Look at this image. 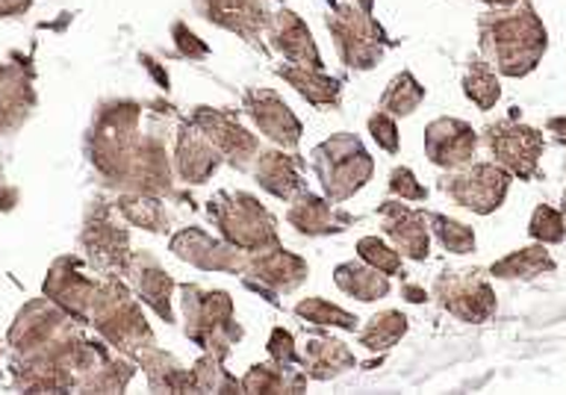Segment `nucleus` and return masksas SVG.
<instances>
[{
  "instance_id": "nucleus-1",
  "label": "nucleus",
  "mask_w": 566,
  "mask_h": 395,
  "mask_svg": "<svg viewBox=\"0 0 566 395\" xmlns=\"http://www.w3.org/2000/svg\"><path fill=\"white\" fill-rule=\"evenodd\" d=\"M478 44L502 77H528L548 51V30L528 0L516 7L490 9L478 18Z\"/></svg>"
},
{
  "instance_id": "nucleus-2",
  "label": "nucleus",
  "mask_w": 566,
  "mask_h": 395,
  "mask_svg": "<svg viewBox=\"0 0 566 395\" xmlns=\"http://www.w3.org/2000/svg\"><path fill=\"white\" fill-rule=\"evenodd\" d=\"M142 110L130 97L101 101L86 133V154L106 186L127 189L142 148Z\"/></svg>"
},
{
  "instance_id": "nucleus-3",
  "label": "nucleus",
  "mask_w": 566,
  "mask_h": 395,
  "mask_svg": "<svg viewBox=\"0 0 566 395\" xmlns=\"http://www.w3.org/2000/svg\"><path fill=\"white\" fill-rule=\"evenodd\" d=\"M180 308H184V334L203 352L228 361L233 345L242 340V325L237 322V308L224 290H201L198 283L180 287Z\"/></svg>"
},
{
  "instance_id": "nucleus-4",
  "label": "nucleus",
  "mask_w": 566,
  "mask_h": 395,
  "mask_svg": "<svg viewBox=\"0 0 566 395\" xmlns=\"http://www.w3.org/2000/svg\"><path fill=\"white\" fill-rule=\"evenodd\" d=\"M88 325L95 328L115 352L127 354V357H136L142 349L157 345L148 319L142 313V304L133 299L130 287L118 278L101 281L97 299L88 313Z\"/></svg>"
},
{
  "instance_id": "nucleus-5",
  "label": "nucleus",
  "mask_w": 566,
  "mask_h": 395,
  "mask_svg": "<svg viewBox=\"0 0 566 395\" xmlns=\"http://www.w3.org/2000/svg\"><path fill=\"white\" fill-rule=\"evenodd\" d=\"M322 193L331 204H343L360 193L375 175V159L354 133H334L310 150Z\"/></svg>"
},
{
  "instance_id": "nucleus-6",
  "label": "nucleus",
  "mask_w": 566,
  "mask_h": 395,
  "mask_svg": "<svg viewBox=\"0 0 566 395\" xmlns=\"http://www.w3.org/2000/svg\"><path fill=\"white\" fill-rule=\"evenodd\" d=\"M207 216L216 221L221 239L242 248L245 254H256L263 248L281 246L277 219L265 210L260 198L248 193H216L207 201Z\"/></svg>"
},
{
  "instance_id": "nucleus-7",
  "label": "nucleus",
  "mask_w": 566,
  "mask_h": 395,
  "mask_svg": "<svg viewBox=\"0 0 566 395\" xmlns=\"http://www.w3.org/2000/svg\"><path fill=\"white\" fill-rule=\"evenodd\" d=\"M325 27L343 65L352 71H371L380 65L389 48V35L371 12L357 7L354 0L334 3V9L325 15Z\"/></svg>"
},
{
  "instance_id": "nucleus-8",
  "label": "nucleus",
  "mask_w": 566,
  "mask_h": 395,
  "mask_svg": "<svg viewBox=\"0 0 566 395\" xmlns=\"http://www.w3.org/2000/svg\"><path fill=\"white\" fill-rule=\"evenodd\" d=\"M83 322L69 316L60 304L51 299H35L18 310L15 322L9 328L7 345L15 352V357H35V354H48L69 343L71 336L80 334Z\"/></svg>"
},
{
  "instance_id": "nucleus-9",
  "label": "nucleus",
  "mask_w": 566,
  "mask_h": 395,
  "mask_svg": "<svg viewBox=\"0 0 566 395\" xmlns=\"http://www.w3.org/2000/svg\"><path fill=\"white\" fill-rule=\"evenodd\" d=\"M484 145L493 154V163H499L511 177L534 180L539 175V157L546 150V136L537 127L522 124L516 113L502 122L486 124Z\"/></svg>"
},
{
  "instance_id": "nucleus-10",
  "label": "nucleus",
  "mask_w": 566,
  "mask_h": 395,
  "mask_svg": "<svg viewBox=\"0 0 566 395\" xmlns=\"http://www.w3.org/2000/svg\"><path fill=\"white\" fill-rule=\"evenodd\" d=\"M511 180L513 177L499 163H469V166L442 177L440 189L463 210H472L475 216H490L507 201Z\"/></svg>"
},
{
  "instance_id": "nucleus-11",
  "label": "nucleus",
  "mask_w": 566,
  "mask_h": 395,
  "mask_svg": "<svg viewBox=\"0 0 566 395\" xmlns=\"http://www.w3.org/2000/svg\"><path fill=\"white\" fill-rule=\"evenodd\" d=\"M433 299L440 301L446 313L460 322H469V325H484L495 316V308H499L493 287L478 269L440 272V278L433 281Z\"/></svg>"
},
{
  "instance_id": "nucleus-12",
  "label": "nucleus",
  "mask_w": 566,
  "mask_h": 395,
  "mask_svg": "<svg viewBox=\"0 0 566 395\" xmlns=\"http://www.w3.org/2000/svg\"><path fill=\"white\" fill-rule=\"evenodd\" d=\"M80 248L86 251L88 263L106 278H118L124 272V263L130 257V233L115 221L113 204L101 201L86 212Z\"/></svg>"
},
{
  "instance_id": "nucleus-13",
  "label": "nucleus",
  "mask_w": 566,
  "mask_h": 395,
  "mask_svg": "<svg viewBox=\"0 0 566 395\" xmlns=\"http://www.w3.org/2000/svg\"><path fill=\"white\" fill-rule=\"evenodd\" d=\"M189 122L212 142V148L219 150L224 163H230L237 171H251L260 154V139L239 122L237 113L221 106H195Z\"/></svg>"
},
{
  "instance_id": "nucleus-14",
  "label": "nucleus",
  "mask_w": 566,
  "mask_h": 395,
  "mask_svg": "<svg viewBox=\"0 0 566 395\" xmlns=\"http://www.w3.org/2000/svg\"><path fill=\"white\" fill-rule=\"evenodd\" d=\"M310 266L304 257L292 254L283 246H272L248 254V266L242 272V283L248 290L260 292L269 304H277V295L295 292L307 281Z\"/></svg>"
},
{
  "instance_id": "nucleus-15",
  "label": "nucleus",
  "mask_w": 566,
  "mask_h": 395,
  "mask_svg": "<svg viewBox=\"0 0 566 395\" xmlns=\"http://www.w3.org/2000/svg\"><path fill=\"white\" fill-rule=\"evenodd\" d=\"M192 7L207 24L263 48L265 27L272 21V0H192Z\"/></svg>"
},
{
  "instance_id": "nucleus-16",
  "label": "nucleus",
  "mask_w": 566,
  "mask_h": 395,
  "mask_svg": "<svg viewBox=\"0 0 566 395\" xmlns=\"http://www.w3.org/2000/svg\"><path fill=\"white\" fill-rule=\"evenodd\" d=\"M171 254L184 263L201 269V272H228L242 274L248 266V254L242 248L230 246L228 239H216L203 228L177 230L171 242Z\"/></svg>"
},
{
  "instance_id": "nucleus-17",
  "label": "nucleus",
  "mask_w": 566,
  "mask_h": 395,
  "mask_svg": "<svg viewBox=\"0 0 566 395\" xmlns=\"http://www.w3.org/2000/svg\"><path fill=\"white\" fill-rule=\"evenodd\" d=\"M242 110L254 122L256 131L263 133L269 142H274L277 148H298L304 124H301L298 115L292 113L290 104L277 92H272V89H245Z\"/></svg>"
},
{
  "instance_id": "nucleus-18",
  "label": "nucleus",
  "mask_w": 566,
  "mask_h": 395,
  "mask_svg": "<svg viewBox=\"0 0 566 395\" xmlns=\"http://www.w3.org/2000/svg\"><path fill=\"white\" fill-rule=\"evenodd\" d=\"M44 299H51L53 304H60L69 316H74L77 322L88 325V313H92V304L97 299V290H101V281L88 278L83 269H80L77 257H60L56 263L51 266V272L44 278Z\"/></svg>"
},
{
  "instance_id": "nucleus-19",
  "label": "nucleus",
  "mask_w": 566,
  "mask_h": 395,
  "mask_svg": "<svg viewBox=\"0 0 566 395\" xmlns=\"http://www.w3.org/2000/svg\"><path fill=\"white\" fill-rule=\"evenodd\" d=\"M424 154L431 159V166L446 168V171H458V168L475 163V127L460 118H433L424 127Z\"/></svg>"
},
{
  "instance_id": "nucleus-20",
  "label": "nucleus",
  "mask_w": 566,
  "mask_h": 395,
  "mask_svg": "<svg viewBox=\"0 0 566 395\" xmlns=\"http://www.w3.org/2000/svg\"><path fill=\"white\" fill-rule=\"evenodd\" d=\"M380 228L392 239V248L407 260L424 263L431 254V230L424 210L407 207L401 201H384L378 207Z\"/></svg>"
},
{
  "instance_id": "nucleus-21",
  "label": "nucleus",
  "mask_w": 566,
  "mask_h": 395,
  "mask_svg": "<svg viewBox=\"0 0 566 395\" xmlns=\"http://www.w3.org/2000/svg\"><path fill=\"white\" fill-rule=\"evenodd\" d=\"M122 274L127 287L136 292V299L145 301L163 322H175V310H171L175 281H171V274L163 269L157 257L150 251H130Z\"/></svg>"
},
{
  "instance_id": "nucleus-22",
  "label": "nucleus",
  "mask_w": 566,
  "mask_h": 395,
  "mask_svg": "<svg viewBox=\"0 0 566 395\" xmlns=\"http://www.w3.org/2000/svg\"><path fill=\"white\" fill-rule=\"evenodd\" d=\"M265 39L274 51L286 56L292 65H310V69H325L322 51H318L316 39L310 33L307 21L292 12V9H274L272 21L265 27Z\"/></svg>"
},
{
  "instance_id": "nucleus-23",
  "label": "nucleus",
  "mask_w": 566,
  "mask_h": 395,
  "mask_svg": "<svg viewBox=\"0 0 566 395\" xmlns=\"http://www.w3.org/2000/svg\"><path fill=\"white\" fill-rule=\"evenodd\" d=\"M221 163H224V159H221L219 150L212 148V142L207 139L189 118H184V122L177 124L175 168L177 177H180L184 184H207V180L219 171Z\"/></svg>"
},
{
  "instance_id": "nucleus-24",
  "label": "nucleus",
  "mask_w": 566,
  "mask_h": 395,
  "mask_svg": "<svg viewBox=\"0 0 566 395\" xmlns=\"http://www.w3.org/2000/svg\"><path fill=\"white\" fill-rule=\"evenodd\" d=\"M286 221L298 230L301 237H334V233L352 228L354 216L327 201L325 195H313L310 189H304L292 198Z\"/></svg>"
},
{
  "instance_id": "nucleus-25",
  "label": "nucleus",
  "mask_w": 566,
  "mask_h": 395,
  "mask_svg": "<svg viewBox=\"0 0 566 395\" xmlns=\"http://www.w3.org/2000/svg\"><path fill=\"white\" fill-rule=\"evenodd\" d=\"M301 157L295 150L286 148H272V150H260L251 166V175L265 193L281 198V201H292L295 195H301L307 189L304 177H301Z\"/></svg>"
},
{
  "instance_id": "nucleus-26",
  "label": "nucleus",
  "mask_w": 566,
  "mask_h": 395,
  "mask_svg": "<svg viewBox=\"0 0 566 395\" xmlns=\"http://www.w3.org/2000/svg\"><path fill=\"white\" fill-rule=\"evenodd\" d=\"M33 74L24 71V65L0 62V136L15 133L33 115Z\"/></svg>"
},
{
  "instance_id": "nucleus-27",
  "label": "nucleus",
  "mask_w": 566,
  "mask_h": 395,
  "mask_svg": "<svg viewBox=\"0 0 566 395\" xmlns=\"http://www.w3.org/2000/svg\"><path fill=\"white\" fill-rule=\"evenodd\" d=\"M301 370L313 381H331L345 375L348 370L357 366V357L345 343L334 336H310L307 349L301 354Z\"/></svg>"
},
{
  "instance_id": "nucleus-28",
  "label": "nucleus",
  "mask_w": 566,
  "mask_h": 395,
  "mask_svg": "<svg viewBox=\"0 0 566 395\" xmlns=\"http://www.w3.org/2000/svg\"><path fill=\"white\" fill-rule=\"evenodd\" d=\"M274 74L283 83H290L307 104L331 106V110L343 104V83L325 74V69H310V65H292L290 62V65H281Z\"/></svg>"
},
{
  "instance_id": "nucleus-29",
  "label": "nucleus",
  "mask_w": 566,
  "mask_h": 395,
  "mask_svg": "<svg viewBox=\"0 0 566 395\" xmlns=\"http://www.w3.org/2000/svg\"><path fill=\"white\" fill-rule=\"evenodd\" d=\"M133 361L139 363L148 375V387L154 393H192V375L175 354L163 352L157 345L142 349Z\"/></svg>"
},
{
  "instance_id": "nucleus-30",
  "label": "nucleus",
  "mask_w": 566,
  "mask_h": 395,
  "mask_svg": "<svg viewBox=\"0 0 566 395\" xmlns=\"http://www.w3.org/2000/svg\"><path fill=\"white\" fill-rule=\"evenodd\" d=\"M115 212L133 228L148 230V233H168L171 230V216L163 207V198L145 193H124L115 198Z\"/></svg>"
},
{
  "instance_id": "nucleus-31",
  "label": "nucleus",
  "mask_w": 566,
  "mask_h": 395,
  "mask_svg": "<svg viewBox=\"0 0 566 395\" xmlns=\"http://www.w3.org/2000/svg\"><path fill=\"white\" fill-rule=\"evenodd\" d=\"M334 283L345 292V295H352V299L357 301H366V304L387 299L389 290H392V283H389L387 274L378 272V269H371V266H366L363 260L360 263H354L352 260V263L336 266Z\"/></svg>"
},
{
  "instance_id": "nucleus-32",
  "label": "nucleus",
  "mask_w": 566,
  "mask_h": 395,
  "mask_svg": "<svg viewBox=\"0 0 566 395\" xmlns=\"http://www.w3.org/2000/svg\"><path fill=\"white\" fill-rule=\"evenodd\" d=\"M557 263L552 260V254L546 251L543 242L528 248H520V251H511L502 260H495L490 266V274L495 281H531V278H539V274L555 272Z\"/></svg>"
},
{
  "instance_id": "nucleus-33",
  "label": "nucleus",
  "mask_w": 566,
  "mask_h": 395,
  "mask_svg": "<svg viewBox=\"0 0 566 395\" xmlns=\"http://www.w3.org/2000/svg\"><path fill=\"white\" fill-rule=\"evenodd\" d=\"M304 370H283L277 363H254L239 381L242 393H301L307 387Z\"/></svg>"
},
{
  "instance_id": "nucleus-34",
  "label": "nucleus",
  "mask_w": 566,
  "mask_h": 395,
  "mask_svg": "<svg viewBox=\"0 0 566 395\" xmlns=\"http://www.w3.org/2000/svg\"><path fill=\"white\" fill-rule=\"evenodd\" d=\"M424 86L419 83V80L413 77V71H398L396 77L389 80L387 89H384V95H380V110L389 115H401V118H407V115H413L419 106H422L424 101Z\"/></svg>"
},
{
  "instance_id": "nucleus-35",
  "label": "nucleus",
  "mask_w": 566,
  "mask_h": 395,
  "mask_svg": "<svg viewBox=\"0 0 566 395\" xmlns=\"http://www.w3.org/2000/svg\"><path fill=\"white\" fill-rule=\"evenodd\" d=\"M463 95H467L481 113H490V110H495V104H499V97H502V83H499L493 65H490L484 56H472V60H469L467 77H463Z\"/></svg>"
},
{
  "instance_id": "nucleus-36",
  "label": "nucleus",
  "mask_w": 566,
  "mask_h": 395,
  "mask_svg": "<svg viewBox=\"0 0 566 395\" xmlns=\"http://www.w3.org/2000/svg\"><path fill=\"white\" fill-rule=\"evenodd\" d=\"M407 328L410 325L401 310H384L366 322V328L357 334V343L366 345L369 352H389L407 334Z\"/></svg>"
},
{
  "instance_id": "nucleus-37",
  "label": "nucleus",
  "mask_w": 566,
  "mask_h": 395,
  "mask_svg": "<svg viewBox=\"0 0 566 395\" xmlns=\"http://www.w3.org/2000/svg\"><path fill=\"white\" fill-rule=\"evenodd\" d=\"M424 216H428V230L446 251H451V254H472L475 251V230L469 225L451 219V216H442V212L424 210Z\"/></svg>"
},
{
  "instance_id": "nucleus-38",
  "label": "nucleus",
  "mask_w": 566,
  "mask_h": 395,
  "mask_svg": "<svg viewBox=\"0 0 566 395\" xmlns=\"http://www.w3.org/2000/svg\"><path fill=\"white\" fill-rule=\"evenodd\" d=\"M292 313L298 319H304V322H310V325L339 328V331H352V334L357 331V322H360L354 313L336 308V304H331V301L325 299H301L298 304L292 308Z\"/></svg>"
},
{
  "instance_id": "nucleus-39",
  "label": "nucleus",
  "mask_w": 566,
  "mask_h": 395,
  "mask_svg": "<svg viewBox=\"0 0 566 395\" xmlns=\"http://www.w3.org/2000/svg\"><path fill=\"white\" fill-rule=\"evenodd\" d=\"M221 363L224 361L203 352L201 361L189 370V375H192V393H237L239 381Z\"/></svg>"
},
{
  "instance_id": "nucleus-40",
  "label": "nucleus",
  "mask_w": 566,
  "mask_h": 395,
  "mask_svg": "<svg viewBox=\"0 0 566 395\" xmlns=\"http://www.w3.org/2000/svg\"><path fill=\"white\" fill-rule=\"evenodd\" d=\"M357 257H360L366 266H371V269H378V272L387 274V278H392V274H405V263H401L405 257L378 237H363L360 242H357Z\"/></svg>"
},
{
  "instance_id": "nucleus-41",
  "label": "nucleus",
  "mask_w": 566,
  "mask_h": 395,
  "mask_svg": "<svg viewBox=\"0 0 566 395\" xmlns=\"http://www.w3.org/2000/svg\"><path fill=\"white\" fill-rule=\"evenodd\" d=\"M528 237L534 239V242H543V246H560L566 239L564 212L555 210V207H548V204H539L537 210L531 212Z\"/></svg>"
},
{
  "instance_id": "nucleus-42",
  "label": "nucleus",
  "mask_w": 566,
  "mask_h": 395,
  "mask_svg": "<svg viewBox=\"0 0 566 395\" xmlns=\"http://www.w3.org/2000/svg\"><path fill=\"white\" fill-rule=\"evenodd\" d=\"M133 372L136 370H133L130 363L122 361V357H113L104 370L97 372L95 378L88 381L83 393H122V389L130 384Z\"/></svg>"
},
{
  "instance_id": "nucleus-43",
  "label": "nucleus",
  "mask_w": 566,
  "mask_h": 395,
  "mask_svg": "<svg viewBox=\"0 0 566 395\" xmlns=\"http://www.w3.org/2000/svg\"><path fill=\"white\" fill-rule=\"evenodd\" d=\"M369 133L371 139L378 142V148H384L387 154H398V148H401V136H398L396 115L384 113V110L369 115Z\"/></svg>"
},
{
  "instance_id": "nucleus-44",
  "label": "nucleus",
  "mask_w": 566,
  "mask_h": 395,
  "mask_svg": "<svg viewBox=\"0 0 566 395\" xmlns=\"http://www.w3.org/2000/svg\"><path fill=\"white\" fill-rule=\"evenodd\" d=\"M171 39H175L177 56H184V60L195 62V60H207L210 56V44L198 39V35L184 24V21H175L171 24Z\"/></svg>"
},
{
  "instance_id": "nucleus-45",
  "label": "nucleus",
  "mask_w": 566,
  "mask_h": 395,
  "mask_svg": "<svg viewBox=\"0 0 566 395\" xmlns=\"http://www.w3.org/2000/svg\"><path fill=\"white\" fill-rule=\"evenodd\" d=\"M269 357H272V363L283 366V370H295L301 363L295 340H292V334L286 328H274L272 336H269Z\"/></svg>"
},
{
  "instance_id": "nucleus-46",
  "label": "nucleus",
  "mask_w": 566,
  "mask_h": 395,
  "mask_svg": "<svg viewBox=\"0 0 566 395\" xmlns=\"http://www.w3.org/2000/svg\"><path fill=\"white\" fill-rule=\"evenodd\" d=\"M389 195H396L401 201H424L428 198V189H424L416 175L407 166L392 168V175H389Z\"/></svg>"
},
{
  "instance_id": "nucleus-47",
  "label": "nucleus",
  "mask_w": 566,
  "mask_h": 395,
  "mask_svg": "<svg viewBox=\"0 0 566 395\" xmlns=\"http://www.w3.org/2000/svg\"><path fill=\"white\" fill-rule=\"evenodd\" d=\"M139 62H142V65H145V69L150 71V77L157 80V86L166 89V92H168V74H166V69H163V65H159V62L154 60V56H148V53H142Z\"/></svg>"
},
{
  "instance_id": "nucleus-48",
  "label": "nucleus",
  "mask_w": 566,
  "mask_h": 395,
  "mask_svg": "<svg viewBox=\"0 0 566 395\" xmlns=\"http://www.w3.org/2000/svg\"><path fill=\"white\" fill-rule=\"evenodd\" d=\"M30 7H33V0H0V18L24 15Z\"/></svg>"
},
{
  "instance_id": "nucleus-49",
  "label": "nucleus",
  "mask_w": 566,
  "mask_h": 395,
  "mask_svg": "<svg viewBox=\"0 0 566 395\" xmlns=\"http://www.w3.org/2000/svg\"><path fill=\"white\" fill-rule=\"evenodd\" d=\"M546 131L552 133L560 145H566V115H552L546 122Z\"/></svg>"
},
{
  "instance_id": "nucleus-50",
  "label": "nucleus",
  "mask_w": 566,
  "mask_h": 395,
  "mask_svg": "<svg viewBox=\"0 0 566 395\" xmlns=\"http://www.w3.org/2000/svg\"><path fill=\"white\" fill-rule=\"evenodd\" d=\"M401 295H405L410 304H422V301H428V292H424L422 287H416V283H405V287H401Z\"/></svg>"
},
{
  "instance_id": "nucleus-51",
  "label": "nucleus",
  "mask_w": 566,
  "mask_h": 395,
  "mask_svg": "<svg viewBox=\"0 0 566 395\" xmlns=\"http://www.w3.org/2000/svg\"><path fill=\"white\" fill-rule=\"evenodd\" d=\"M18 204V193L15 189H9V186H0V212L12 210Z\"/></svg>"
},
{
  "instance_id": "nucleus-52",
  "label": "nucleus",
  "mask_w": 566,
  "mask_h": 395,
  "mask_svg": "<svg viewBox=\"0 0 566 395\" xmlns=\"http://www.w3.org/2000/svg\"><path fill=\"white\" fill-rule=\"evenodd\" d=\"M481 3H486V7H493V9H502V7H516V3H522V0H481Z\"/></svg>"
},
{
  "instance_id": "nucleus-53",
  "label": "nucleus",
  "mask_w": 566,
  "mask_h": 395,
  "mask_svg": "<svg viewBox=\"0 0 566 395\" xmlns=\"http://www.w3.org/2000/svg\"><path fill=\"white\" fill-rule=\"evenodd\" d=\"M354 3L366 9V12H371V9H375V0H354Z\"/></svg>"
},
{
  "instance_id": "nucleus-54",
  "label": "nucleus",
  "mask_w": 566,
  "mask_h": 395,
  "mask_svg": "<svg viewBox=\"0 0 566 395\" xmlns=\"http://www.w3.org/2000/svg\"><path fill=\"white\" fill-rule=\"evenodd\" d=\"M560 212H564V219H566V193H564V204H560Z\"/></svg>"
}]
</instances>
